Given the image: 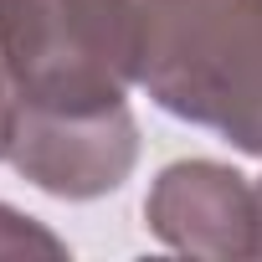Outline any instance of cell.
Returning a JSON list of instances; mask_svg holds the SVG:
<instances>
[{"label":"cell","mask_w":262,"mask_h":262,"mask_svg":"<svg viewBox=\"0 0 262 262\" xmlns=\"http://www.w3.org/2000/svg\"><path fill=\"white\" fill-rule=\"evenodd\" d=\"M0 257H67V247L31 216L0 206Z\"/></svg>","instance_id":"cell-5"},{"label":"cell","mask_w":262,"mask_h":262,"mask_svg":"<svg viewBox=\"0 0 262 262\" xmlns=\"http://www.w3.org/2000/svg\"><path fill=\"white\" fill-rule=\"evenodd\" d=\"M139 88L175 118L231 134L262 98V0H134Z\"/></svg>","instance_id":"cell-2"},{"label":"cell","mask_w":262,"mask_h":262,"mask_svg":"<svg viewBox=\"0 0 262 262\" xmlns=\"http://www.w3.org/2000/svg\"><path fill=\"white\" fill-rule=\"evenodd\" d=\"M6 160L47 195L93 201L128 180L139 160V128L128 103L103 113H47L16 108Z\"/></svg>","instance_id":"cell-3"},{"label":"cell","mask_w":262,"mask_h":262,"mask_svg":"<svg viewBox=\"0 0 262 262\" xmlns=\"http://www.w3.org/2000/svg\"><path fill=\"white\" fill-rule=\"evenodd\" d=\"M257 211H262V180H257ZM257 257H262V231H257Z\"/></svg>","instance_id":"cell-7"},{"label":"cell","mask_w":262,"mask_h":262,"mask_svg":"<svg viewBox=\"0 0 262 262\" xmlns=\"http://www.w3.org/2000/svg\"><path fill=\"white\" fill-rule=\"evenodd\" d=\"M0 67L16 108H118L139 82V11L134 0H0Z\"/></svg>","instance_id":"cell-1"},{"label":"cell","mask_w":262,"mask_h":262,"mask_svg":"<svg viewBox=\"0 0 262 262\" xmlns=\"http://www.w3.org/2000/svg\"><path fill=\"white\" fill-rule=\"evenodd\" d=\"M11 123H16V93H11V77L0 67V160L11 149Z\"/></svg>","instance_id":"cell-6"},{"label":"cell","mask_w":262,"mask_h":262,"mask_svg":"<svg viewBox=\"0 0 262 262\" xmlns=\"http://www.w3.org/2000/svg\"><path fill=\"white\" fill-rule=\"evenodd\" d=\"M144 221L165 247L185 257H211V262L257 257V231H262L257 185H247V175L216 160L170 165L144 201Z\"/></svg>","instance_id":"cell-4"}]
</instances>
